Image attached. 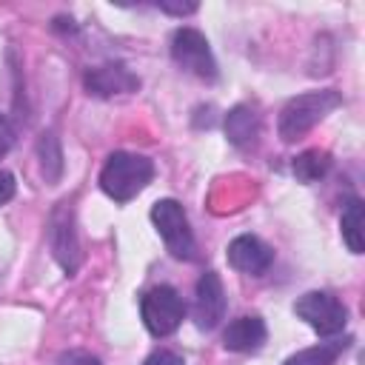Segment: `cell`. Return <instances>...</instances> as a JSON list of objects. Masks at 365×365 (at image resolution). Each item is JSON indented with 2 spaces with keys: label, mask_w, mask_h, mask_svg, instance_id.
Listing matches in <instances>:
<instances>
[{
  "label": "cell",
  "mask_w": 365,
  "mask_h": 365,
  "mask_svg": "<svg viewBox=\"0 0 365 365\" xmlns=\"http://www.w3.org/2000/svg\"><path fill=\"white\" fill-rule=\"evenodd\" d=\"M171 60H174L182 71H188V74H194V77H200V80H205V83H214V80L220 77L214 51H211L208 40H205V34H202L200 29L180 26V29L171 34Z\"/></svg>",
  "instance_id": "5"
},
{
  "label": "cell",
  "mask_w": 365,
  "mask_h": 365,
  "mask_svg": "<svg viewBox=\"0 0 365 365\" xmlns=\"http://www.w3.org/2000/svg\"><path fill=\"white\" fill-rule=\"evenodd\" d=\"M225 288L222 279L217 277V271H205L197 279L194 288V325L200 331H211L220 325V319L225 317Z\"/></svg>",
  "instance_id": "9"
},
{
  "label": "cell",
  "mask_w": 365,
  "mask_h": 365,
  "mask_svg": "<svg viewBox=\"0 0 365 365\" xmlns=\"http://www.w3.org/2000/svg\"><path fill=\"white\" fill-rule=\"evenodd\" d=\"M225 137L237 148H251L259 137V114L245 103L234 106L225 114Z\"/></svg>",
  "instance_id": "12"
},
{
  "label": "cell",
  "mask_w": 365,
  "mask_h": 365,
  "mask_svg": "<svg viewBox=\"0 0 365 365\" xmlns=\"http://www.w3.org/2000/svg\"><path fill=\"white\" fill-rule=\"evenodd\" d=\"M328 168H331V157H328V151H319V148H308V151L297 154L291 163V171L299 182H317L328 174Z\"/></svg>",
  "instance_id": "15"
},
{
  "label": "cell",
  "mask_w": 365,
  "mask_h": 365,
  "mask_svg": "<svg viewBox=\"0 0 365 365\" xmlns=\"http://www.w3.org/2000/svg\"><path fill=\"white\" fill-rule=\"evenodd\" d=\"M11 145H14V128L6 120V114H0V160L11 151Z\"/></svg>",
  "instance_id": "18"
},
{
  "label": "cell",
  "mask_w": 365,
  "mask_h": 365,
  "mask_svg": "<svg viewBox=\"0 0 365 365\" xmlns=\"http://www.w3.org/2000/svg\"><path fill=\"white\" fill-rule=\"evenodd\" d=\"M339 106H342V94L334 91V88H322V91H308V94L291 97L282 106L279 123H277V131H279L282 143L299 140L302 134H308L317 123H322Z\"/></svg>",
  "instance_id": "2"
},
{
  "label": "cell",
  "mask_w": 365,
  "mask_h": 365,
  "mask_svg": "<svg viewBox=\"0 0 365 365\" xmlns=\"http://www.w3.org/2000/svg\"><path fill=\"white\" fill-rule=\"evenodd\" d=\"M351 345V336L345 339H331V342H319L311 348H302L297 354H291L282 365H334L339 359V354Z\"/></svg>",
  "instance_id": "14"
},
{
  "label": "cell",
  "mask_w": 365,
  "mask_h": 365,
  "mask_svg": "<svg viewBox=\"0 0 365 365\" xmlns=\"http://www.w3.org/2000/svg\"><path fill=\"white\" fill-rule=\"evenodd\" d=\"M268 339V328L259 317H237L222 331V348L234 354H254Z\"/></svg>",
  "instance_id": "11"
},
{
  "label": "cell",
  "mask_w": 365,
  "mask_h": 365,
  "mask_svg": "<svg viewBox=\"0 0 365 365\" xmlns=\"http://www.w3.org/2000/svg\"><path fill=\"white\" fill-rule=\"evenodd\" d=\"M151 222H154L160 240L165 242V251L174 259H185V262L197 259V240L188 225V214L177 200H171V197L157 200L151 205Z\"/></svg>",
  "instance_id": "3"
},
{
  "label": "cell",
  "mask_w": 365,
  "mask_h": 365,
  "mask_svg": "<svg viewBox=\"0 0 365 365\" xmlns=\"http://www.w3.org/2000/svg\"><path fill=\"white\" fill-rule=\"evenodd\" d=\"M294 314L311 325L319 336H334L342 334L348 325V308L339 297L331 291H308L294 302Z\"/></svg>",
  "instance_id": "7"
},
{
  "label": "cell",
  "mask_w": 365,
  "mask_h": 365,
  "mask_svg": "<svg viewBox=\"0 0 365 365\" xmlns=\"http://www.w3.org/2000/svg\"><path fill=\"white\" fill-rule=\"evenodd\" d=\"M83 86L94 97H114V94H131L140 88V77L125 63H103L86 71Z\"/></svg>",
  "instance_id": "10"
},
{
  "label": "cell",
  "mask_w": 365,
  "mask_h": 365,
  "mask_svg": "<svg viewBox=\"0 0 365 365\" xmlns=\"http://www.w3.org/2000/svg\"><path fill=\"white\" fill-rule=\"evenodd\" d=\"M37 157H40V168L46 182H57L63 174V148L60 140L54 137V131H43L37 140Z\"/></svg>",
  "instance_id": "16"
},
{
  "label": "cell",
  "mask_w": 365,
  "mask_h": 365,
  "mask_svg": "<svg viewBox=\"0 0 365 365\" xmlns=\"http://www.w3.org/2000/svg\"><path fill=\"white\" fill-rule=\"evenodd\" d=\"M140 317L151 336H168L182 325L185 302L177 288L154 285L140 297Z\"/></svg>",
  "instance_id": "4"
},
{
  "label": "cell",
  "mask_w": 365,
  "mask_h": 365,
  "mask_svg": "<svg viewBox=\"0 0 365 365\" xmlns=\"http://www.w3.org/2000/svg\"><path fill=\"white\" fill-rule=\"evenodd\" d=\"M157 6H160L163 11H168V14H177V17L197 11V3H157Z\"/></svg>",
  "instance_id": "21"
},
{
  "label": "cell",
  "mask_w": 365,
  "mask_h": 365,
  "mask_svg": "<svg viewBox=\"0 0 365 365\" xmlns=\"http://www.w3.org/2000/svg\"><path fill=\"white\" fill-rule=\"evenodd\" d=\"M143 365H185V359L174 351H154Z\"/></svg>",
  "instance_id": "19"
},
{
  "label": "cell",
  "mask_w": 365,
  "mask_h": 365,
  "mask_svg": "<svg viewBox=\"0 0 365 365\" xmlns=\"http://www.w3.org/2000/svg\"><path fill=\"white\" fill-rule=\"evenodd\" d=\"M225 259L234 271L248 274V277H262L274 265V248L259 240L257 234H240L228 242Z\"/></svg>",
  "instance_id": "8"
},
{
  "label": "cell",
  "mask_w": 365,
  "mask_h": 365,
  "mask_svg": "<svg viewBox=\"0 0 365 365\" xmlns=\"http://www.w3.org/2000/svg\"><path fill=\"white\" fill-rule=\"evenodd\" d=\"M365 208H362V200H356V197H351L348 202H345V208H342V214H339V231H342V240H345V245H348V251L351 254H362V248H365Z\"/></svg>",
  "instance_id": "13"
},
{
  "label": "cell",
  "mask_w": 365,
  "mask_h": 365,
  "mask_svg": "<svg viewBox=\"0 0 365 365\" xmlns=\"http://www.w3.org/2000/svg\"><path fill=\"white\" fill-rule=\"evenodd\" d=\"M17 191V182H14V174L11 171H3L0 168V205H6Z\"/></svg>",
  "instance_id": "20"
},
{
  "label": "cell",
  "mask_w": 365,
  "mask_h": 365,
  "mask_svg": "<svg viewBox=\"0 0 365 365\" xmlns=\"http://www.w3.org/2000/svg\"><path fill=\"white\" fill-rule=\"evenodd\" d=\"M54 365H100V359H97L94 354H88V351L71 348V351H63V354L54 359Z\"/></svg>",
  "instance_id": "17"
},
{
  "label": "cell",
  "mask_w": 365,
  "mask_h": 365,
  "mask_svg": "<svg viewBox=\"0 0 365 365\" xmlns=\"http://www.w3.org/2000/svg\"><path fill=\"white\" fill-rule=\"evenodd\" d=\"M48 248L57 265L66 271V277H74L83 262V251H80V237H77L74 205L68 200L57 202V208L48 217Z\"/></svg>",
  "instance_id": "6"
},
{
  "label": "cell",
  "mask_w": 365,
  "mask_h": 365,
  "mask_svg": "<svg viewBox=\"0 0 365 365\" xmlns=\"http://www.w3.org/2000/svg\"><path fill=\"white\" fill-rule=\"evenodd\" d=\"M154 180V163L134 151H114L106 157L100 171V188L114 202L134 200Z\"/></svg>",
  "instance_id": "1"
}]
</instances>
